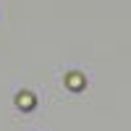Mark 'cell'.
Masks as SVG:
<instances>
[{"label":"cell","mask_w":131,"mask_h":131,"mask_svg":"<svg viewBox=\"0 0 131 131\" xmlns=\"http://www.w3.org/2000/svg\"><path fill=\"white\" fill-rule=\"evenodd\" d=\"M68 86H71V89H76V92H79V89H84V76L71 73V76H68Z\"/></svg>","instance_id":"2"},{"label":"cell","mask_w":131,"mask_h":131,"mask_svg":"<svg viewBox=\"0 0 131 131\" xmlns=\"http://www.w3.org/2000/svg\"><path fill=\"white\" fill-rule=\"evenodd\" d=\"M18 105H21V110H31V107H34V97L31 94H18Z\"/></svg>","instance_id":"1"}]
</instances>
